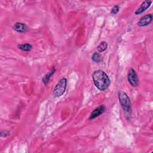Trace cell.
Returning <instances> with one entry per match:
<instances>
[{
  "label": "cell",
  "mask_w": 153,
  "mask_h": 153,
  "mask_svg": "<svg viewBox=\"0 0 153 153\" xmlns=\"http://www.w3.org/2000/svg\"><path fill=\"white\" fill-rule=\"evenodd\" d=\"M119 10H120V8H119V6L118 5H115L114 7H113V8H112L111 10V14H116L118 11H119Z\"/></svg>",
  "instance_id": "13"
},
{
  "label": "cell",
  "mask_w": 153,
  "mask_h": 153,
  "mask_svg": "<svg viewBox=\"0 0 153 153\" xmlns=\"http://www.w3.org/2000/svg\"><path fill=\"white\" fill-rule=\"evenodd\" d=\"M92 78L94 85L100 91L106 90L111 84L108 75L101 70L95 71L92 75Z\"/></svg>",
  "instance_id": "1"
},
{
  "label": "cell",
  "mask_w": 153,
  "mask_h": 153,
  "mask_svg": "<svg viewBox=\"0 0 153 153\" xmlns=\"http://www.w3.org/2000/svg\"><path fill=\"white\" fill-rule=\"evenodd\" d=\"M152 14H149L142 17L139 22H137V25L139 26H146L149 25L152 20Z\"/></svg>",
  "instance_id": "5"
},
{
  "label": "cell",
  "mask_w": 153,
  "mask_h": 153,
  "mask_svg": "<svg viewBox=\"0 0 153 153\" xmlns=\"http://www.w3.org/2000/svg\"><path fill=\"white\" fill-rule=\"evenodd\" d=\"M67 85V79L65 78L60 79L55 85L53 90V96L55 97H59L65 92Z\"/></svg>",
  "instance_id": "3"
},
{
  "label": "cell",
  "mask_w": 153,
  "mask_h": 153,
  "mask_svg": "<svg viewBox=\"0 0 153 153\" xmlns=\"http://www.w3.org/2000/svg\"><path fill=\"white\" fill-rule=\"evenodd\" d=\"M10 135V132L8 131H7V130H4V131H2L1 132V137H7Z\"/></svg>",
  "instance_id": "14"
},
{
  "label": "cell",
  "mask_w": 153,
  "mask_h": 153,
  "mask_svg": "<svg viewBox=\"0 0 153 153\" xmlns=\"http://www.w3.org/2000/svg\"><path fill=\"white\" fill-rule=\"evenodd\" d=\"M107 47H108L107 42L106 41H102L97 47V50L99 52L101 53L104 51L107 48Z\"/></svg>",
  "instance_id": "11"
},
{
  "label": "cell",
  "mask_w": 153,
  "mask_h": 153,
  "mask_svg": "<svg viewBox=\"0 0 153 153\" xmlns=\"http://www.w3.org/2000/svg\"><path fill=\"white\" fill-rule=\"evenodd\" d=\"M151 4H152V1H143L141 4L140 6L138 8V9L135 11V14L138 15V14H140L142 13L147 8H148L150 7Z\"/></svg>",
  "instance_id": "8"
},
{
  "label": "cell",
  "mask_w": 153,
  "mask_h": 153,
  "mask_svg": "<svg viewBox=\"0 0 153 153\" xmlns=\"http://www.w3.org/2000/svg\"><path fill=\"white\" fill-rule=\"evenodd\" d=\"M91 59L94 62H96V63H99L102 60V57L100 54L96 52L93 53V54L92 55Z\"/></svg>",
  "instance_id": "12"
},
{
  "label": "cell",
  "mask_w": 153,
  "mask_h": 153,
  "mask_svg": "<svg viewBox=\"0 0 153 153\" xmlns=\"http://www.w3.org/2000/svg\"><path fill=\"white\" fill-rule=\"evenodd\" d=\"M127 78L128 81L131 86L137 87L139 85V79L137 74L133 69L131 68L128 71Z\"/></svg>",
  "instance_id": "4"
},
{
  "label": "cell",
  "mask_w": 153,
  "mask_h": 153,
  "mask_svg": "<svg viewBox=\"0 0 153 153\" xmlns=\"http://www.w3.org/2000/svg\"><path fill=\"white\" fill-rule=\"evenodd\" d=\"M17 47L19 49H20L21 50H22L23 51H29L30 50H31V49L32 48V46L31 45V44H30L29 43L20 44V45H18Z\"/></svg>",
  "instance_id": "10"
},
{
  "label": "cell",
  "mask_w": 153,
  "mask_h": 153,
  "mask_svg": "<svg viewBox=\"0 0 153 153\" xmlns=\"http://www.w3.org/2000/svg\"><path fill=\"white\" fill-rule=\"evenodd\" d=\"M13 28L14 30H16L17 32L19 33H25L28 31L29 28L25 23H20V22H17L13 26Z\"/></svg>",
  "instance_id": "7"
},
{
  "label": "cell",
  "mask_w": 153,
  "mask_h": 153,
  "mask_svg": "<svg viewBox=\"0 0 153 153\" xmlns=\"http://www.w3.org/2000/svg\"><path fill=\"white\" fill-rule=\"evenodd\" d=\"M118 99L120 103V105L126 112H131V102L130 98L127 96V94L123 91H120L118 92Z\"/></svg>",
  "instance_id": "2"
},
{
  "label": "cell",
  "mask_w": 153,
  "mask_h": 153,
  "mask_svg": "<svg viewBox=\"0 0 153 153\" xmlns=\"http://www.w3.org/2000/svg\"><path fill=\"white\" fill-rule=\"evenodd\" d=\"M105 111V107L104 105H100L96 108H95L90 114V115L89 117V120H91L94 118L99 117L101 114H102Z\"/></svg>",
  "instance_id": "6"
},
{
  "label": "cell",
  "mask_w": 153,
  "mask_h": 153,
  "mask_svg": "<svg viewBox=\"0 0 153 153\" xmlns=\"http://www.w3.org/2000/svg\"><path fill=\"white\" fill-rule=\"evenodd\" d=\"M55 71H56L55 68H53L51 69V70L49 72H48L46 75H44V76L43 77L42 81V82H43L45 85L47 84V83L48 82V81H49V80H50V77H51V76H52V75L55 72Z\"/></svg>",
  "instance_id": "9"
}]
</instances>
